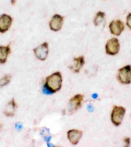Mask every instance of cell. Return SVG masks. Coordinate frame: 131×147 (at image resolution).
<instances>
[{
	"label": "cell",
	"instance_id": "12",
	"mask_svg": "<svg viewBox=\"0 0 131 147\" xmlns=\"http://www.w3.org/2000/svg\"><path fill=\"white\" fill-rule=\"evenodd\" d=\"M10 44L7 46H0V64H4L7 60V58L11 54Z\"/></svg>",
	"mask_w": 131,
	"mask_h": 147
},
{
	"label": "cell",
	"instance_id": "14",
	"mask_svg": "<svg viewBox=\"0 0 131 147\" xmlns=\"http://www.w3.org/2000/svg\"><path fill=\"white\" fill-rule=\"evenodd\" d=\"M105 16H106V14L102 11H98L96 14V16L94 18V24L95 26H98L104 22Z\"/></svg>",
	"mask_w": 131,
	"mask_h": 147
},
{
	"label": "cell",
	"instance_id": "9",
	"mask_svg": "<svg viewBox=\"0 0 131 147\" xmlns=\"http://www.w3.org/2000/svg\"><path fill=\"white\" fill-rule=\"evenodd\" d=\"M13 23V18L7 14L0 16V33L4 34L9 30Z\"/></svg>",
	"mask_w": 131,
	"mask_h": 147
},
{
	"label": "cell",
	"instance_id": "17",
	"mask_svg": "<svg viewBox=\"0 0 131 147\" xmlns=\"http://www.w3.org/2000/svg\"><path fill=\"white\" fill-rule=\"evenodd\" d=\"M124 143L125 144V146H129L130 144V137H125L124 139Z\"/></svg>",
	"mask_w": 131,
	"mask_h": 147
},
{
	"label": "cell",
	"instance_id": "19",
	"mask_svg": "<svg viewBox=\"0 0 131 147\" xmlns=\"http://www.w3.org/2000/svg\"><path fill=\"white\" fill-rule=\"evenodd\" d=\"M1 127H2V125H1V124H0V129H1Z\"/></svg>",
	"mask_w": 131,
	"mask_h": 147
},
{
	"label": "cell",
	"instance_id": "11",
	"mask_svg": "<svg viewBox=\"0 0 131 147\" xmlns=\"http://www.w3.org/2000/svg\"><path fill=\"white\" fill-rule=\"evenodd\" d=\"M85 57L83 56H80L77 58H74L73 60L72 64H71L70 67V69L71 71L75 73H79L80 72L81 68L85 65Z\"/></svg>",
	"mask_w": 131,
	"mask_h": 147
},
{
	"label": "cell",
	"instance_id": "8",
	"mask_svg": "<svg viewBox=\"0 0 131 147\" xmlns=\"http://www.w3.org/2000/svg\"><path fill=\"white\" fill-rule=\"evenodd\" d=\"M109 28L111 34L115 36H119L125 30V25L121 20H115L111 21L109 24Z\"/></svg>",
	"mask_w": 131,
	"mask_h": 147
},
{
	"label": "cell",
	"instance_id": "7",
	"mask_svg": "<svg viewBox=\"0 0 131 147\" xmlns=\"http://www.w3.org/2000/svg\"><path fill=\"white\" fill-rule=\"evenodd\" d=\"M64 17L58 14H55L52 16L49 22V28L53 32H58L63 26Z\"/></svg>",
	"mask_w": 131,
	"mask_h": 147
},
{
	"label": "cell",
	"instance_id": "15",
	"mask_svg": "<svg viewBox=\"0 0 131 147\" xmlns=\"http://www.w3.org/2000/svg\"><path fill=\"white\" fill-rule=\"evenodd\" d=\"M12 77L11 75H5L0 79V87H3L7 85L11 82Z\"/></svg>",
	"mask_w": 131,
	"mask_h": 147
},
{
	"label": "cell",
	"instance_id": "3",
	"mask_svg": "<svg viewBox=\"0 0 131 147\" xmlns=\"http://www.w3.org/2000/svg\"><path fill=\"white\" fill-rule=\"evenodd\" d=\"M83 99H84V96L80 94H76L73 98H71L69 101L68 105L69 114L71 115L79 109L82 106Z\"/></svg>",
	"mask_w": 131,
	"mask_h": 147
},
{
	"label": "cell",
	"instance_id": "5",
	"mask_svg": "<svg viewBox=\"0 0 131 147\" xmlns=\"http://www.w3.org/2000/svg\"><path fill=\"white\" fill-rule=\"evenodd\" d=\"M34 55L37 60L41 61H45L49 55V43L47 42H44L43 43L34 49Z\"/></svg>",
	"mask_w": 131,
	"mask_h": 147
},
{
	"label": "cell",
	"instance_id": "1",
	"mask_svg": "<svg viewBox=\"0 0 131 147\" xmlns=\"http://www.w3.org/2000/svg\"><path fill=\"white\" fill-rule=\"evenodd\" d=\"M62 85V76L57 71L48 76L45 79L44 88L49 94H54L60 90Z\"/></svg>",
	"mask_w": 131,
	"mask_h": 147
},
{
	"label": "cell",
	"instance_id": "4",
	"mask_svg": "<svg viewBox=\"0 0 131 147\" xmlns=\"http://www.w3.org/2000/svg\"><path fill=\"white\" fill-rule=\"evenodd\" d=\"M117 79L120 83L129 84L131 82V65H127L120 68L118 71Z\"/></svg>",
	"mask_w": 131,
	"mask_h": 147
},
{
	"label": "cell",
	"instance_id": "6",
	"mask_svg": "<svg viewBox=\"0 0 131 147\" xmlns=\"http://www.w3.org/2000/svg\"><path fill=\"white\" fill-rule=\"evenodd\" d=\"M106 54L110 56L117 54L120 50V43L117 38H111L107 41L105 47Z\"/></svg>",
	"mask_w": 131,
	"mask_h": 147
},
{
	"label": "cell",
	"instance_id": "18",
	"mask_svg": "<svg viewBox=\"0 0 131 147\" xmlns=\"http://www.w3.org/2000/svg\"><path fill=\"white\" fill-rule=\"evenodd\" d=\"M16 0H11V5H13L16 4Z\"/></svg>",
	"mask_w": 131,
	"mask_h": 147
},
{
	"label": "cell",
	"instance_id": "13",
	"mask_svg": "<svg viewBox=\"0 0 131 147\" xmlns=\"http://www.w3.org/2000/svg\"><path fill=\"white\" fill-rule=\"evenodd\" d=\"M17 107L18 106L16 105L15 99H11L4 111V115L6 117H13L15 115Z\"/></svg>",
	"mask_w": 131,
	"mask_h": 147
},
{
	"label": "cell",
	"instance_id": "10",
	"mask_svg": "<svg viewBox=\"0 0 131 147\" xmlns=\"http://www.w3.org/2000/svg\"><path fill=\"white\" fill-rule=\"evenodd\" d=\"M83 136V131L81 130L72 129L69 130L67 133V137L69 140V141L70 142L71 144H72L73 145H76L79 143L80 139H81Z\"/></svg>",
	"mask_w": 131,
	"mask_h": 147
},
{
	"label": "cell",
	"instance_id": "16",
	"mask_svg": "<svg viewBox=\"0 0 131 147\" xmlns=\"http://www.w3.org/2000/svg\"><path fill=\"white\" fill-rule=\"evenodd\" d=\"M127 26L131 30V13H129L127 16Z\"/></svg>",
	"mask_w": 131,
	"mask_h": 147
},
{
	"label": "cell",
	"instance_id": "2",
	"mask_svg": "<svg viewBox=\"0 0 131 147\" xmlns=\"http://www.w3.org/2000/svg\"><path fill=\"white\" fill-rule=\"evenodd\" d=\"M126 113V109L122 106L115 105L113 107L112 111L111 114V122L115 125L119 126L121 124L122 121L125 117Z\"/></svg>",
	"mask_w": 131,
	"mask_h": 147
}]
</instances>
